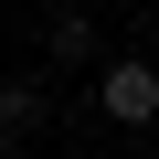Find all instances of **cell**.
Here are the masks:
<instances>
[{"label":"cell","instance_id":"cell-1","mask_svg":"<svg viewBox=\"0 0 159 159\" xmlns=\"http://www.w3.org/2000/svg\"><path fill=\"white\" fill-rule=\"evenodd\" d=\"M85 96H96V117H106V127L148 138V127H159V64H148V53H96Z\"/></svg>","mask_w":159,"mask_h":159},{"label":"cell","instance_id":"cell-2","mask_svg":"<svg viewBox=\"0 0 159 159\" xmlns=\"http://www.w3.org/2000/svg\"><path fill=\"white\" fill-rule=\"evenodd\" d=\"M96 53H106V11L53 0V11H43V64H53V74H74V64H96Z\"/></svg>","mask_w":159,"mask_h":159},{"label":"cell","instance_id":"cell-3","mask_svg":"<svg viewBox=\"0 0 159 159\" xmlns=\"http://www.w3.org/2000/svg\"><path fill=\"white\" fill-rule=\"evenodd\" d=\"M53 127V85L43 74H0V148H32Z\"/></svg>","mask_w":159,"mask_h":159},{"label":"cell","instance_id":"cell-4","mask_svg":"<svg viewBox=\"0 0 159 159\" xmlns=\"http://www.w3.org/2000/svg\"><path fill=\"white\" fill-rule=\"evenodd\" d=\"M0 159H21V148H0Z\"/></svg>","mask_w":159,"mask_h":159}]
</instances>
